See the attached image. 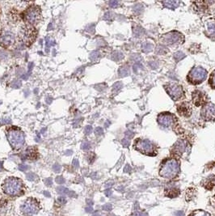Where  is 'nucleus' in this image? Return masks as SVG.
<instances>
[{
  "instance_id": "nucleus-13",
  "label": "nucleus",
  "mask_w": 215,
  "mask_h": 216,
  "mask_svg": "<svg viewBox=\"0 0 215 216\" xmlns=\"http://www.w3.org/2000/svg\"><path fill=\"white\" fill-rule=\"evenodd\" d=\"M158 121L161 125H163L164 127H168L173 122V117L172 115L167 113H161L158 117Z\"/></svg>"
},
{
  "instance_id": "nucleus-5",
  "label": "nucleus",
  "mask_w": 215,
  "mask_h": 216,
  "mask_svg": "<svg viewBox=\"0 0 215 216\" xmlns=\"http://www.w3.org/2000/svg\"><path fill=\"white\" fill-rule=\"evenodd\" d=\"M23 20L26 22V24L35 26L41 20V11L39 6L32 5L29 6L22 13Z\"/></svg>"
},
{
  "instance_id": "nucleus-44",
  "label": "nucleus",
  "mask_w": 215,
  "mask_h": 216,
  "mask_svg": "<svg viewBox=\"0 0 215 216\" xmlns=\"http://www.w3.org/2000/svg\"><path fill=\"white\" fill-rule=\"evenodd\" d=\"M103 209L105 210H110L111 209H112V206H111L110 204H106L103 206Z\"/></svg>"
},
{
  "instance_id": "nucleus-7",
  "label": "nucleus",
  "mask_w": 215,
  "mask_h": 216,
  "mask_svg": "<svg viewBox=\"0 0 215 216\" xmlns=\"http://www.w3.org/2000/svg\"><path fill=\"white\" fill-rule=\"evenodd\" d=\"M135 148L142 153L147 156H155L156 155L155 148L151 142L148 140L138 139L135 141Z\"/></svg>"
},
{
  "instance_id": "nucleus-30",
  "label": "nucleus",
  "mask_w": 215,
  "mask_h": 216,
  "mask_svg": "<svg viewBox=\"0 0 215 216\" xmlns=\"http://www.w3.org/2000/svg\"><path fill=\"white\" fill-rule=\"evenodd\" d=\"M113 59L114 60H121L123 59V54L121 52H116L113 54Z\"/></svg>"
},
{
  "instance_id": "nucleus-21",
  "label": "nucleus",
  "mask_w": 215,
  "mask_h": 216,
  "mask_svg": "<svg viewBox=\"0 0 215 216\" xmlns=\"http://www.w3.org/2000/svg\"><path fill=\"white\" fill-rule=\"evenodd\" d=\"M196 196V191L194 189H188L187 192H186V200L188 201V202H189V201L193 200V198H195Z\"/></svg>"
},
{
  "instance_id": "nucleus-15",
  "label": "nucleus",
  "mask_w": 215,
  "mask_h": 216,
  "mask_svg": "<svg viewBox=\"0 0 215 216\" xmlns=\"http://www.w3.org/2000/svg\"><path fill=\"white\" fill-rule=\"evenodd\" d=\"M177 110H178V113H180V115L184 116V117H189L190 114H191L192 109L191 106L189 103L185 102V103H181L180 105H179L177 106Z\"/></svg>"
},
{
  "instance_id": "nucleus-20",
  "label": "nucleus",
  "mask_w": 215,
  "mask_h": 216,
  "mask_svg": "<svg viewBox=\"0 0 215 216\" xmlns=\"http://www.w3.org/2000/svg\"><path fill=\"white\" fill-rule=\"evenodd\" d=\"M180 194V190L179 189L175 188V187L170 189H166V190H165V195L168 197V198H176V197L179 196Z\"/></svg>"
},
{
  "instance_id": "nucleus-52",
  "label": "nucleus",
  "mask_w": 215,
  "mask_h": 216,
  "mask_svg": "<svg viewBox=\"0 0 215 216\" xmlns=\"http://www.w3.org/2000/svg\"><path fill=\"white\" fill-rule=\"evenodd\" d=\"M213 199H214V203H215V195H214V197H213ZM214 206H215V204H214Z\"/></svg>"
},
{
  "instance_id": "nucleus-17",
  "label": "nucleus",
  "mask_w": 215,
  "mask_h": 216,
  "mask_svg": "<svg viewBox=\"0 0 215 216\" xmlns=\"http://www.w3.org/2000/svg\"><path fill=\"white\" fill-rule=\"evenodd\" d=\"M201 185L208 190H213L215 188V174L210 175L207 178H205L201 182Z\"/></svg>"
},
{
  "instance_id": "nucleus-18",
  "label": "nucleus",
  "mask_w": 215,
  "mask_h": 216,
  "mask_svg": "<svg viewBox=\"0 0 215 216\" xmlns=\"http://www.w3.org/2000/svg\"><path fill=\"white\" fill-rule=\"evenodd\" d=\"M193 103L195 104L197 106L203 105L205 102V97H204L203 93L199 91H195L193 93Z\"/></svg>"
},
{
  "instance_id": "nucleus-19",
  "label": "nucleus",
  "mask_w": 215,
  "mask_h": 216,
  "mask_svg": "<svg viewBox=\"0 0 215 216\" xmlns=\"http://www.w3.org/2000/svg\"><path fill=\"white\" fill-rule=\"evenodd\" d=\"M206 32L209 36L215 38V20L211 19L206 23Z\"/></svg>"
},
{
  "instance_id": "nucleus-33",
  "label": "nucleus",
  "mask_w": 215,
  "mask_h": 216,
  "mask_svg": "<svg viewBox=\"0 0 215 216\" xmlns=\"http://www.w3.org/2000/svg\"><path fill=\"white\" fill-rule=\"evenodd\" d=\"M210 83H211L213 87H215V71H213L211 75V78H210Z\"/></svg>"
},
{
  "instance_id": "nucleus-14",
  "label": "nucleus",
  "mask_w": 215,
  "mask_h": 216,
  "mask_svg": "<svg viewBox=\"0 0 215 216\" xmlns=\"http://www.w3.org/2000/svg\"><path fill=\"white\" fill-rule=\"evenodd\" d=\"M186 148H187L186 143L184 140H180L174 146V148L172 149V153L174 155H176V156H181L182 154L185 152Z\"/></svg>"
},
{
  "instance_id": "nucleus-46",
  "label": "nucleus",
  "mask_w": 215,
  "mask_h": 216,
  "mask_svg": "<svg viewBox=\"0 0 215 216\" xmlns=\"http://www.w3.org/2000/svg\"><path fill=\"white\" fill-rule=\"evenodd\" d=\"M44 183L47 185H52V180H51L50 178H48V179H45V180L44 181Z\"/></svg>"
},
{
  "instance_id": "nucleus-6",
  "label": "nucleus",
  "mask_w": 215,
  "mask_h": 216,
  "mask_svg": "<svg viewBox=\"0 0 215 216\" xmlns=\"http://www.w3.org/2000/svg\"><path fill=\"white\" fill-rule=\"evenodd\" d=\"M206 76H207V72L205 69H203L202 67H194L191 71V72L189 73L188 79L190 83H193V84H198V83L205 80Z\"/></svg>"
},
{
  "instance_id": "nucleus-1",
  "label": "nucleus",
  "mask_w": 215,
  "mask_h": 216,
  "mask_svg": "<svg viewBox=\"0 0 215 216\" xmlns=\"http://www.w3.org/2000/svg\"><path fill=\"white\" fill-rule=\"evenodd\" d=\"M3 192L12 197H18L24 194V185L23 181L19 178L8 177L2 184Z\"/></svg>"
},
{
  "instance_id": "nucleus-41",
  "label": "nucleus",
  "mask_w": 215,
  "mask_h": 216,
  "mask_svg": "<svg viewBox=\"0 0 215 216\" xmlns=\"http://www.w3.org/2000/svg\"><path fill=\"white\" fill-rule=\"evenodd\" d=\"M125 135H126L127 139H132L133 137V133L130 131V130H128V131L125 133Z\"/></svg>"
},
{
  "instance_id": "nucleus-2",
  "label": "nucleus",
  "mask_w": 215,
  "mask_h": 216,
  "mask_svg": "<svg viewBox=\"0 0 215 216\" xmlns=\"http://www.w3.org/2000/svg\"><path fill=\"white\" fill-rule=\"evenodd\" d=\"M180 172V163L175 159L171 158L164 161L162 164V167L159 171V175L162 177L172 179L179 174Z\"/></svg>"
},
{
  "instance_id": "nucleus-51",
  "label": "nucleus",
  "mask_w": 215,
  "mask_h": 216,
  "mask_svg": "<svg viewBox=\"0 0 215 216\" xmlns=\"http://www.w3.org/2000/svg\"><path fill=\"white\" fill-rule=\"evenodd\" d=\"M108 216H117V215H115V214H109Z\"/></svg>"
},
{
  "instance_id": "nucleus-16",
  "label": "nucleus",
  "mask_w": 215,
  "mask_h": 216,
  "mask_svg": "<svg viewBox=\"0 0 215 216\" xmlns=\"http://www.w3.org/2000/svg\"><path fill=\"white\" fill-rule=\"evenodd\" d=\"M163 38H164L165 41L168 44H174V43H176L178 40H180L182 38V36L180 34L179 32H171L170 33L164 35Z\"/></svg>"
},
{
  "instance_id": "nucleus-12",
  "label": "nucleus",
  "mask_w": 215,
  "mask_h": 216,
  "mask_svg": "<svg viewBox=\"0 0 215 216\" xmlns=\"http://www.w3.org/2000/svg\"><path fill=\"white\" fill-rule=\"evenodd\" d=\"M38 152L36 147H29L20 154V157L23 160H36L38 158Z\"/></svg>"
},
{
  "instance_id": "nucleus-26",
  "label": "nucleus",
  "mask_w": 215,
  "mask_h": 216,
  "mask_svg": "<svg viewBox=\"0 0 215 216\" xmlns=\"http://www.w3.org/2000/svg\"><path fill=\"white\" fill-rule=\"evenodd\" d=\"M185 57V54L183 52H181V51H178V52H176L175 54H174V58H175V60L176 61V62H179V61L182 60Z\"/></svg>"
},
{
  "instance_id": "nucleus-49",
  "label": "nucleus",
  "mask_w": 215,
  "mask_h": 216,
  "mask_svg": "<svg viewBox=\"0 0 215 216\" xmlns=\"http://www.w3.org/2000/svg\"><path fill=\"white\" fill-rule=\"evenodd\" d=\"M111 194H112V192H111V191H109V190H108V191H105V194H106L108 197L110 196Z\"/></svg>"
},
{
  "instance_id": "nucleus-35",
  "label": "nucleus",
  "mask_w": 215,
  "mask_h": 216,
  "mask_svg": "<svg viewBox=\"0 0 215 216\" xmlns=\"http://www.w3.org/2000/svg\"><path fill=\"white\" fill-rule=\"evenodd\" d=\"M95 133H96V135H101V134H103V133H104V131H103L102 128L100 127H98L96 129V131H95Z\"/></svg>"
},
{
  "instance_id": "nucleus-42",
  "label": "nucleus",
  "mask_w": 215,
  "mask_h": 216,
  "mask_svg": "<svg viewBox=\"0 0 215 216\" xmlns=\"http://www.w3.org/2000/svg\"><path fill=\"white\" fill-rule=\"evenodd\" d=\"M142 11H143V7L141 6V5H137V6H135V12H141Z\"/></svg>"
},
{
  "instance_id": "nucleus-4",
  "label": "nucleus",
  "mask_w": 215,
  "mask_h": 216,
  "mask_svg": "<svg viewBox=\"0 0 215 216\" xmlns=\"http://www.w3.org/2000/svg\"><path fill=\"white\" fill-rule=\"evenodd\" d=\"M37 36V30L34 26L25 24L23 26L19 32V39L26 46H31Z\"/></svg>"
},
{
  "instance_id": "nucleus-24",
  "label": "nucleus",
  "mask_w": 215,
  "mask_h": 216,
  "mask_svg": "<svg viewBox=\"0 0 215 216\" xmlns=\"http://www.w3.org/2000/svg\"><path fill=\"white\" fill-rule=\"evenodd\" d=\"M163 4L167 7L175 8L178 7V5L180 4V2H178V1H166V2H163Z\"/></svg>"
},
{
  "instance_id": "nucleus-48",
  "label": "nucleus",
  "mask_w": 215,
  "mask_h": 216,
  "mask_svg": "<svg viewBox=\"0 0 215 216\" xmlns=\"http://www.w3.org/2000/svg\"><path fill=\"white\" fill-rule=\"evenodd\" d=\"M27 166H22V165H20V169L22 170V171H24V169H27Z\"/></svg>"
},
{
  "instance_id": "nucleus-10",
  "label": "nucleus",
  "mask_w": 215,
  "mask_h": 216,
  "mask_svg": "<svg viewBox=\"0 0 215 216\" xmlns=\"http://www.w3.org/2000/svg\"><path fill=\"white\" fill-rule=\"evenodd\" d=\"M165 89L173 100L180 99L183 96V88L177 83H169L165 86Z\"/></svg>"
},
{
  "instance_id": "nucleus-50",
  "label": "nucleus",
  "mask_w": 215,
  "mask_h": 216,
  "mask_svg": "<svg viewBox=\"0 0 215 216\" xmlns=\"http://www.w3.org/2000/svg\"><path fill=\"white\" fill-rule=\"evenodd\" d=\"M3 170V167H2V162H0V172L1 171H2Z\"/></svg>"
},
{
  "instance_id": "nucleus-22",
  "label": "nucleus",
  "mask_w": 215,
  "mask_h": 216,
  "mask_svg": "<svg viewBox=\"0 0 215 216\" xmlns=\"http://www.w3.org/2000/svg\"><path fill=\"white\" fill-rule=\"evenodd\" d=\"M189 216H210V214L205 211V210H193V212L189 214Z\"/></svg>"
},
{
  "instance_id": "nucleus-34",
  "label": "nucleus",
  "mask_w": 215,
  "mask_h": 216,
  "mask_svg": "<svg viewBox=\"0 0 215 216\" xmlns=\"http://www.w3.org/2000/svg\"><path fill=\"white\" fill-rule=\"evenodd\" d=\"M143 67L141 64L139 63H135L134 65H133V71H134V72H137L138 71V69L139 68H141V67Z\"/></svg>"
},
{
  "instance_id": "nucleus-31",
  "label": "nucleus",
  "mask_w": 215,
  "mask_h": 216,
  "mask_svg": "<svg viewBox=\"0 0 215 216\" xmlns=\"http://www.w3.org/2000/svg\"><path fill=\"white\" fill-rule=\"evenodd\" d=\"M57 202H58V204H60V205H63V204H65L66 202H67V200H66V198H65L64 197L61 196V197H59L58 199H57Z\"/></svg>"
},
{
  "instance_id": "nucleus-27",
  "label": "nucleus",
  "mask_w": 215,
  "mask_h": 216,
  "mask_svg": "<svg viewBox=\"0 0 215 216\" xmlns=\"http://www.w3.org/2000/svg\"><path fill=\"white\" fill-rule=\"evenodd\" d=\"M57 191L58 193L60 194H69L71 195V194H73L74 192H70L68 189L64 188V187H59V188L57 189Z\"/></svg>"
},
{
  "instance_id": "nucleus-39",
  "label": "nucleus",
  "mask_w": 215,
  "mask_h": 216,
  "mask_svg": "<svg viewBox=\"0 0 215 216\" xmlns=\"http://www.w3.org/2000/svg\"><path fill=\"white\" fill-rule=\"evenodd\" d=\"M91 129H92V128H91V126H90V125H87V126H86L85 127V134H90L91 132Z\"/></svg>"
},
{
  "instance_id": "nucleus-8",
  "label": "nucleus",
  "mask_w": 215,
  "mask_h": 216,
  "mask_svg": "<svg viewBox=\"0 0 215 216\" xmlns=\"http://www.w3.org/2000/svg\"><path fill=\"white\" fill-rule=\"evenodd\" d=\"M39 210L38 202L35 198H28L21 206V211L25 216H32Z\"/></svg>"
},
{
  "instance_id": "nucleus-37",
  "label": "nucleus",
  "mask_w": 215,
  "mask_h": 216,
  "mask_svg": "<svg viewBox=\"0 0 215 216\" xmlns=\"http://www.w3.org/2000/svg\"><path fill=\"white\" fill-rule=\"evenodd\" d=\"M56 182L57 183H58V184H63V183L65 182L64 178H63V176H58V177L56 178Z\"/></svg>"
},
{
  "instance_id": "nucleus-45",
  "label": "nucleus",
  "mask_w": 215,
  "mask_h": 216,
  "mask_svg": "<svg viewBox=\"0 0 215 216\" xmlns=\"http://www.w3.org/2000/svg\"><path fill=\"white\" fill-rule=\"evenodd\" d=\"M105 19H106V20H111V19H112V15H111V12H107L105 16Z\"/></svg>"
},
{
  "instance_id": "nucleus-43",
  "label": "nucleus",
  "mask_w": 215,
  "mask_h": 216,
  "mask_svg": "<svg viewBox=\"0 0 215 216\" xmlns=\"http://www.w3.org/2000/svg\"><path fill=\"white\" fill-rule=\"evenodd\" d=\"M122 144H123V146H124V147L127 148V147H128V146L129 145V140H127L126 139H123L122 140Z\"/></svg>"
},
{
  "instance_id": "nucleus-36",
  "label": "nucleus",
  "mask_w": 215,
  "mask_h": 216,
  "mask_svg": "<svg viewBox=\"0 0 215 216\" xmlns=\"http://www.w3.org/2000/svg\"><path fill=\"white\" fill-rule=\"evenodd\" d=\"M149 64H150V67H151L152 69H156L157 67H158V63H157V62H155V61L151 62V63H149Z\"/></svg>"
},
{
  "instance_id": "nucleus-28",
  "label": "nucleus",
  "mask_w": 215,
  "mask_h": 216,
  "mask_svg": "<svg viewBox=\"0 0 215 216\" xmlns=\"http://www.w3.org/2000/svg\"><path fill=\"white\" fill-rule=\"evenodd\" d=\"M167 51H168V49L163 45H160L156 49V53L158 54H166Z\"/></svg>"
},
{
  "instance_id": "nucleus-32",
  "label": "nucleus",
  "mask_w": 215,
  "mask_h": 216,
  "mask_svg": "<svg viewBox=\"0 0 215 216\" xmlns=\"http://www.w3.org/2000/svg\"><path fill=\"white\" fill-rule=\"evenodd\" d=\"M95 158H96V156H95L94 153H90L88 155V161L90 164H91L93 161L95 160Z\"/></svg>"
},
{
  "instance_id": "nucleus-25",
  "label": "nucleus",
  "mask_w": 215,
  "mask_h": 216,
  "mask_svg": "<svg viewBox=\"0 0 215 216\" xmlns=\"http://www.w3.org/2000/svg\"><path fill=\"white\" fill-rule=\"evenodd\" d=\"M143 51L145 53H149L151 52V50H152L153 49V45L152 44H151V43L149 42H146L144 43V44L143 45Z\"/></svg>"
},
{
  "instance_id": "nucleus-40",
  "label": "nucleus",
  "mask_w": 215,
  "mask_h": 216,
  "mask_svg": "<svg viewBox=\"0 0 215 216\" xmlns=\"http://www.w3.org/2000/svg\"><path fill=\"white\" fill-rule=\"evenodd\" d=\"M121 87H122V85H121V83H115V85L113 86V88H116V90L117 91H118V90H120V89L121 88Z\"/></svg>"
},
{
  "instance_id": "nucleus-29",
  "label": "nucleus",
  "mask_w": 215,
  "mask_h": 216,
  "mask_svg": "<svg viewBox=\"0 0 215 216\" xmlns=\"http://www.w3.org/2000/svg\"><path fill=\"white\" fill-rule=\"evenodd\" d=\"M133 31H134V33L136 36H141V35H143L144 33V29L140 26L135 27Z\"/></svg>"
},
{
  "instance_id": "nucleus-23",
  "label": "nucleus",
  "mask_w": 215,
  "mask_h": 216,
  "mask_svg": "<svg viewBox=\"0 0 215 216\" xmlns=\"http://www.w3.org/2000/svg\"><path fill=\"white\" fill-rule=\"evenodd\" d=\"M119 75L121 77H125L129 75V68L128 67H122L119 69Z\"/></svg>"
},
{
  "instance_id": "nucleus-3",
  "label": "nucleus",
  "mask_w": 215,
  "mask_h": 216,
  "mask_svg": "<svg viewBox=\"0 0 215 216\" xmlns=\"http://www.w3.org/2000/svg\"><path fill=\"white\" fill-rule=\"evenodd\" d=\"M7 137L12 148L19 150L22 148L25 142L24 134L17 127H11L7 129Z\"/></svg>"
},
{
  "instance_id": "nucleus-9",
  "label": "nucleus",
  "mask_w": 215,
  "mask_h": 216,
  "mask_svg": "<svg viewBox=\"0 0 215 216\" xmlns=\"http://www.w3.org/2000/svg\"><path fill=\"white\" fill-rule=\"evenodd\" d=\"M16 41L14 34L9 31H0V45L4 48H9L13 45Z\"/></svg>"
},
{
  "instance_id": "nucleus-47",
  "label": "nucleus",
  "mask_w": 215,
  "mask_h": 216,
  "mask_svg": "<svg viewBox=\"0 0 215 216\" xmlns=\"http://www.w3.org/2000/svg\"><path fill=\"white\" fill-rule=\"evenodd\" d=\"M109 4H110L111 7H116L117 6L118 2H117V1H112V2H109Z\"/></svg>"
},
{
  "instance_id": "nucleus-38",
  "label": "nucleus",
  "mask_w": 215,
  "mask_h": 216,
  "mask_svg": "<svg viewBox=\"0 0 215 216\" xmlns=\"http://www.w3.org/2000/svg\"><path fill=\"white\" fill-rule=\"evenodd\" d=\"M90 148H91V146L88 143H83L82 144V150H88L90 149Z\"/></svg>"
},
{
  "instance_id": "nucleus-11",
  "label": "nucleus",
  "mask_w": 215,
  "mask_h": 216,
  "mask_svg": "<svg viewBox=\"0 0 215 216\" xmlns=\"http://www.w3.org/2000/svg\"><path fill=\"white\" fill-rule=\"evenodd\" d=\"M201 116L205 120H215V106L212 104H208L205 105L201 111Z\"/></svg>"
}]
</instances>
